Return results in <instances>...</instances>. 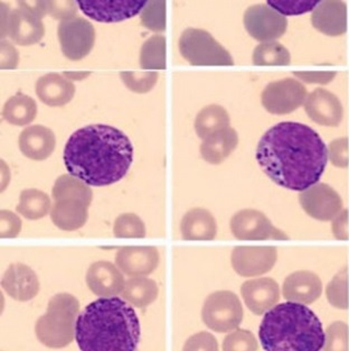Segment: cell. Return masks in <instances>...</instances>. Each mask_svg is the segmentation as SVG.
I'll list each match as a JSON object with an SVG mask.
<instances>
[{
    "label": "cell",
    "mask_w": 349,
    "mask_h": 351,
    "mask_svg": "<svg viewBox=\"0 0 349 351\" xmlns=\"http://www.w3.org/2000/svg\"><path fill=\"white\" fill-rule=\"evenodd\" d=\"M35 7L43 16H52L58 21H68L77 17V1L64 0V1H36Z\"/></svg>",
    "instance_id": "cell-38"
},
{
    "label": "cell",
    "mask_w": 349,
    "mask_h": 351,
    "mask_svg": "<svg viewBox=\"0 0 349 351\" xmlns=\"http://www.w3.org/2000/svg\"><path fill=\"white\" fill-rule=\"evenodd\" d=\"M290 62L288 49L274 40L259 44L253 52V64L257 66H285Z\"/></svg>",
    "instance_id": "cell-34"
},
{
    "label": "cell",
    "mask_w": 349,
    "mask_h": 351,
    "mask_svg": "<svg viewBox=\"0 0 349 351\" xmlns=\"http://www.w3.org/2000/svg\"><path fill=\"white\" fill-rule=\"evenodd\" d=\"M58 40L65 58L80 61L89 56L95 43L93 25L82 17H74L58 24Z\"/></svg>",
    "instance_id": "cell-10"
},
{
    "label": "cell",
    "mask_w": 349,
    "mask_h": 351,
    "mask_svg": "<svg viewBox=\"0 0 349 351\" xmlns=\"http://www.w3.org/2000/svg\"><path fill=\"white\" fill-rule=\"evenodd\" d=\"M181 56L195 66H232L230 53L211 33L199 28H187L179 38Z\"/></svg>",
    "instance_id": "cell-7"
},
{
    "label": "cell",
    "mask_w": 349,
    "mask_h": 351,
    "mask_svg": "<svg viewBox=\"0 0 349 351\" xmlns=\"http://www.w3.org/2000/svg\"><path fill=\"white\" fill-rule=\"evenodd\" d=\"M311 24L327 36H341L347 32V6L340 0L320 1L311 12Z\"/></svg>",
    "instance_id": "cell-21"
},
{
    "label": "cell",
    "mask_w": 349,
    "mask_h": 351,
    "mask_svg": "<svg viewBox=\"0 0 349 351\" xmlns=\"http://www.w3.org/2000/svg\"><path fill=\"white\" fill-rule=\"evenodd\" d=\"M140 335L135 310L116 296L90 303L75 327V340L83 351H133Z\"/></svg>",
    "instance_id": "cell-3"
},
{
    "label": "cell",
    "mask_w": 349,
    "mask_h": 351,
    "mask_svg": "<svg viewBox=\"0 0 349 351\" xmlns=\"http://www.w3.org/2000/svg\"><path fill=\"white\" fill-rule=\"evenodd\" d=\"M241 293L248 310L257 315L267 313L280 300L279 285L269 278L246 280Z\"/></svg>",
    "instance_id": "cell-20"
},
{
    "label": "cell",
    "mask_w": 349,
    "mask_h": 351,
    "mask_svg": "<svg viewBox=\"0 0 349 351\" xmlns=\"http://www.w3.org/2000/svg\"><path fill=\"white\" fill-rule=\"evenodd\" d=\"M123 84L129 90L135 93H147L156 86L159 74L156 71L148 72H121L120 73Z\"/></svg>",
    "instance_id": "cell-39"
},
{
    "label": "cell",
    "mask_w": 349,
    "mask_h": 351,
    "mask_svg": "<svg viewBox=\"0 0 349 351\" xmlns=\"http://www.w3.org/2000/svg\"><path fill=\"white\" fill-rule=\"evenodd\" d=\"M88 209L89 206L79 199H61L55 201L51 210V219L61 230L75 231L86 225Z\"/></svg>",
    "instance_id": "cell-26"
},
{
    "label": "cell",
    "mask_w": 349,
    "mask_h": 351,
    "mask_svg": "<svg viewBox=\"0 0 349 351\" xmlns=\"http://www.w3.org/2000/svg\"><path fill=\"white\" fill-rule=\"evenodd\" d=\"M86 284L94 295L112 298L122 293L126 282L119 267L112 263L100 261L88 269Z\"/></svg>",
    "instance_id": "cell-19"
},
{
    "label": "cell",
    "mask_w": 349,
    "mask_h": 351,
    "mask_svg": "<svg viewBox=\"0 0 349 351\" xmlns=\"http://www.w3.org/2000/svg\"><path fill=\"white\" fill-rule=\"evenodd\" d=\"M140 66L147 70H166L167 42L164 35H153L142 44L140 49Z\"/></svg>",
    "instance_id": "cell-33"
},
{
    "label": "cell",
    "mask_w": 349,
    "mask_h": 351,
    "mask_svg": "<svg viewBox=\"0 0 349 351\" xmlns=\"http://www.w3.org/2000/svg\"><path fill=\"white\" fill-rule=\"evenodd\" d=\"M63 160L70 176L91 186H107L127 176L133 162V145L116 127L89 125L70 135Z\"/></svg>",
    "instance_id": "cell-2"
},
{
    "label": "cell",
    "mask_w": 349,
    "mask_h": 351,
    "mask_svg": "<svg viewBox=\"0 0 349 351\" xmlns=\"http://www.w3.org/2000/svg\"><path fill=\"white\" fill-rule=\"evenodd\" d=\"M259 337L267 351H319L326 341L318 317L306 304L291 301L266 313Z\"/></svg>",
    "instance_id": "cell-4"
},
{
    "label": "cell",
    "mask_w": 349,
    "mask_h": 351,
    "mask_svg": "<svg viewBox=\"0 0 349 351\" xmlns=\"http://www.w3.org/2000/svg\"><path fill=\"white\" fill-rule=\"evenodd\" d=\"M19 63V53L10 42H0V68L3 70H14Z\"/></svg>",
    "instance_id": "cell-46"
},
{
    "label": "cell",
    "mask_w": 349,
    "mask_h": 351,
    "mask_svg": "<svg viewBox=\"0 0 349 351\" xmlns=\"http://www.w3.org/2000/svg\"><path fill=\"white\" fill-rule=\"evenodd\" d=\"M243 315L239 298L230 291L211 293L203 305V322L215 332H229L237 329L242 324Z\"/></svg>",
    "instance_id": "cell-8"
},
{
    "label": "cell",
    "mask_w": 349,
    "mask_h": 351,
    "mask_svg": "<svg viewBox=\"0 0 349 351\" xmlns=\"http://www.w3.org/2000/svg\"><path fill=\"white\" fill-rule=\"evenodd\" d=\"M328 158L335 167L346 169L348 167V139L346 137L333 141L328 147Z\"/></svg>",
    "instance_id": "cell-43"
},
{
    "label": "cell",
    "mask_w": 349,
    "mask_h": 351,
    "mask_svg": "<svg viewBox=\"0 0 349 351\" xmlns=\"http://www.w3.org/2000/svg\"><path fill=\"white\" fill-rule=\"evenodd\" d=\"M114 234L116 238H144L146 226L135 213H123L114 221Z\"/></svg>",
    "instance_id": "cell-37"
},
{
    "label": "cell",
    "mask_w": 349,
    "mask_h": 351,
    "mask_svg": "<svg viewBox=\"0 0 349 351\" xmlns=\"http://www.w3.org/2000/svg\"><path fill=\"white\" fill-rule=\"evenodd\" d=\"M146 0H79L77 5L88 17L101 23H118L139 15Z\"/></svg>",
    "instance_id": "cell-14"
},
{
    "label": "cell",
    "mask_w": 349,
    "mask_h": 351,
    "mask_svg": "<svg viewBox=\"0 0 349 351\" xmlns=\"http://www.w3.org/2000/svg\"><path fill=\"white\" fill-rule=\"evenodd\" d=\"M16 210L29 220L42 219L51 213V199L43 191L27 189L21 193L19 204L16 206Z\"/></svg>",
    "instance_id": "cell-31"
},
{
    "label": "cell",
    "mask_w": 349,
    "mask_h": 351,
    "mask_svg": "<svg viewBox=\"0 0 349 351\" xmlns=\"http://www.w3.org/2000/svg\"><path fill=\"white\" fill-rule=\"evenodd\" d=\"M239 144V136L236 130L231 127L211 134L207 138L203 139L201 145L202 158L209 164L223 163Z\"/></svg>",
    "instance_id": "cell-27"
},
{
    "label": "cell",
    "mask_w": 349,
    "mask_h": 351,
    "mask_svg": "<svg viewBox=\"0 0 349 351\" xmlns=\"http://www.w3.org/2000/svg\"><path fill=\"white\" fill-rule=\"evenodd\" d=\"M278 258L276 247L239 246L231 256L233 268L243 278L263 275L272 269Z\"/></svg>",
    "instance_id": "cell-15"
},
{
    "label": "cell",
    "mask_w": 349,
    "mask_h": 351,
    "mask_svg": "<svg viewBox=\"0 0 349 351\" xmlns=\"http://www.w3.org/2000/svg\"><path fill=\"white\" fill-rule=\"evenodd\" d=\"M181 230L184 241H213L218 225L209 210L194 208L181 219Z\"/></svg>",
    "instance_id": "cell-25"
},
{
    "label": "cell",
    "mask_w": 349,
    "mask_h": 351,
    "mask_svg": "<svg viewBox=\"0 0 349 351\" xmlns=\"http://www.w3.org/2000/svg\"><path fill=\"white\" fill-rule=\"evenodd\" d=\"M52 197L55 201L61 199H79L90 206L92 202L93 192L90 185L70 174L60 176L56 180L52 189Z\"/></svg>",
    "instance_id": "cell-32"
},
{
    "label": "cell",
    "mask_w": 349,
    "mask_h": 351,
    "mask_svg": "<svg viewBox=\"0 0 349 351\" xmlns=\"http://www.w3.org/2000/svg\"><path fill=\"white\" fill-rule=\"evenodd\" d=\"M18 143L23 154L33 160H47L56 147L55 135L42 125L25 128L19 136Z\"/></svg>",
    "instance_id": "cell-23"
},
{
    "label": "cell",
    "mask_w": 349,
    "mask_h": 351,
    "mask_svg": "<svg viewBox=\"0 0 349 351\" xmlns=\"http://www.w3.org/2000/svg\"><path fill=\"white\" fill-rule=\"evenodd\" d=\"M325 350H347L348 349V327L345 322H335L325 333Z\"/></svg>",
    "instance_id": "cell-42"
},
{
    "label": "cell",
    "mask_w": 349,
    "mask_h": 351,
    "mask_svg": "<svg viewBox=\"0 0 349 351\" xmlns=\"http://www.w3.org/2000/svg\"><path fill=\"white\" fill-rule=\"evenodd\" d=\"M282 293L285 299L291 302L311 304L322 295V280L313 271H294L285 278Z\"/></svg>",
    "instance_id": "cell-22"
},
{
    "label": "cell",
    "mask_w": 349,
    "mask_h": 351,
    "mask_svg": "<svg viewBox=\"0 0 349 351\" xmlns=\"http://www.w3.org/2000/svg\"><path fill=\"white\" fill-rule=\"evenodd\" d=\"M22 230V220L17 215L1 210L0 211V237L15 238L21 234Z\"/></svg>",
    "instance_id": "cell-44"
},
{
    "label": "cell",
    "mask_w": 349,
    "mask_h": 351,
    "mask_svg": "<svg viewBox=\"0 0 349 351\" xmlns=\"http://www.w3.org/2000/svg\"><path fill=\"white\" fill-rule=\"evenodd\" d=\"M141 23L153 32H164L167 25V7L165 0L147 1L140 12Z\"/></svg>",
    "instance_id": "cell-36"
},
{
    "label": "cell",
    "mask_w": 349,
    "mask_h": 351,
    "mask_svg": "<svg viewBox=\"0 0 349 351\" xmlns=\"http://www.w3.org/2000/svg\"><path fill=\"white\" fill-rule=\"evenodd\" d=\"M1 287L12 299L18 302H27L40 292V280L29 266L16 263L7 268Z\"/></svg>",
    "instance_id": "cell-18"
},
{
    "label": "cell",
    "mask_w": 349,
    "mask_h": 351,
    "mask_svg": "<svg viewBox=\"0 0 349 351\" xmlns=\"http://www.w3.org/2000/svg\"><path fill=\"white\" fill-rule=\"evenodd\" d=\"M184 350H218V343L211 333L199 332L187 340Z\"/></svg>",
    "instance_id": "cell-45"
},
{
    "label": "cell",
    "mask_w": 349,
    "mask_h": 351,
    "mask_svg": "<svg viewBox=\"0 0 349 351\" xmlns=\"http://www.w3.org/2000/svg\"><path fill=\"white\" fill-rule=\"evenodd\" d=\"M80 304L77 298L60 293L49 300L47 312L37 321V339L49 348L61 349L75 338L77 315Z\"/></svg>",
    "instance_id": "cell-5"
},
{
    "label": "cell",
    "mask_w": 349,
    "mask_h": 351,
    "mask_svg": "<svg viewBox=\"0 0 349 351\" xmlns=\"http://www.w3.org/2000/svg\"><path fill=\"white\" fill-rule=\"evenodd\" d=\"M348 211L343 210L335 219L333 225V234L338 241H347L348 239Z\"/></svg>",
    "instance_id": "cell-48"
},
{
    "label": "cell",
    "mask_w": 349,
    "mask_h": 351,
    "mask_svg": "<svg viewBox=\"0 0 349 351\" xmlns=\"http://www.w3.org/2000/svg\"><path fill=\"white\" fill-rule=\"evenodd\" d=\"M158 293L159 290L155 280L144 276H135L127 280L121 296L132 306L144 308L156 301Z\"/></svg>",
    "instance_id": "cell-28"
},
{
    "label": "cell",
    "mask_w": 349,
    "mask_h": 351,
    "mask_svg": "<svg viewBox=\"0 0 349 351\" xmlns=\"http://www.w3.org/2000/svg\"><path fill=\"white\" fill-rule=\"evenodd\" d=\"M320 1L315 0H296V1H282V0H269L268 6L280 12L281 15H301L305 12H311L318 6Z\"/></svg>",
    "instance_id": "cell-41"
},
{
    "label": "cell",
    "mask_w": 349,
    "mask_h": 351,
    "mask_svg": "<svg viewBox=\"0 0 349 351\" xmlns=\"http://www.w3.org/2000/svg\"><path fill=\"white\" fill-rule=\"evenodd\" d=\"M231 231L239 241H288L283 231L276 228L264 213L257 210H241L231 219Z\"/></svg>",
    "instance_id": "cell-11"
},
{
    "label": "cell",
    "mask_w": 349,
    "mask_h": 351,
    "mask_svg": "<svg viewBox=\"0 0 349 351\" xmlns=\"http://www.w3.org/2000/svg\"><path fill=\"white\" fill-rule=\"evenodd\" d=\"M328 302L334 308L347 310L349 308V280L347 268H344L329 282L326 289Z\"/></svg>",
    "instance_id": "cell-35"
},
{
    "label": "cell",
    "mask_w": 349,
    "mask_h": 351,
    "mask_svg": "<svg viewBox=\"0 0 349 351\" xmlns=\"http://www.w3.org/2000/svg\"><path fill=\"white\" fill-rule=\"evenodd\" d=\"M35 91L40 101L45 105L63 107L73 99L75 86L61 74L49 73L37 80Z\"/></svg>",
    "instance_id": "cell-24"
},
{
    "label": "cell",
    "mask_w": 349,
    "mask_h": 351,
    "mask_svg": "<svg viewBox=\"0 0 349 351\" xmlns=\"http://www.w3.org/2000/svg\"><path fill=\"white\" fill-rule=\"evenodd\" d=\"M19 6L14 10L7 8L5 3H0L1 25L0 36H8L12 42L21 47L34 45L42 40L45 34L44 16L36 7L26 1H19Z\"/></svg>",
    "instance_id": "cell-6"
},
{
    "label": "cell",
    "mask_w": 349,
    "mask_h": 351,
    "mask_svg": "<svg viewBox=\"0 0 349 351\" xmlns=\"http://www.w3.org/2000/svg\"><path fill=\"white\" fill-rule=\"evenodd\" d=\"M299 204L308 216L320 221H331L343 209L339 194L326 183H317L301 191Z\"/></svg>",
    "instance_id": "cell-13"
},
{
    "label": "cell",
    "mask_w": 349,
    "mask_h": 351,
    "mask_svg": "<svg viewBox=\"0 0 349 351\" xmlns=\"http://www.w3.org/2000/svg\"><path fill=\"white\" fill-rule=\"evenodd\" d=\"M306 86L294 77H287L268 84L262 91L261 101L272 114H288L297 110L306 101Z\"/></svg>",
    "instance_id": "cell-9"
},
{
    "label": "cell",
    "mask_w": 349,
    "mask_h": 351,
    "mask_svg": "<svg viewBox=\"0 0 349 351\" xmlns=\"http://www.w3.org/2000/svg\"><path fill=\"white\" fill-rule=\"evenodd\" d=\"M230 114L222 106L209 105L197 114L195 130L199 138L205 139L230 126Z\"/></svg>",
    "instance_id": "cell-30"
},
{
    "label": "cell",
    "mask_w": 349,
    "mask_h": 351,
    "mask_svg": "<svg viewBox=\"0 0 349 351\" xmlns=\"http://www.w3.org/2000/svg\"><path fill=\"white\" fill-rule=\"evenodd\" d=\"M245 29L259 42H271L280 38L288 28L285 16L268 5H255L244 12Z\"/></svg>",
    "instance_id": "cell-12"
},
{
    "label": "cell",
    "mask_w": 349,
    "mask_h": 351,
    "mask_svg": "<svg viewBox=\"0 0 349 351\" xmlns=\"http://www.w3.org/2000/svg\"><path fill=\"white\" fill-rule=\"evenodd\" d=\"M308 117L320 126L337 127L343 121L344 108L339 99L328 90L317 88L305 101Z\"/></svg>",
    "instance_id": "cell-16"
},
{
    "label": "cell",
    "mask_w": 349,
    "mask_h": 351,
    "mask_svg": "<svg viewBox=\"0 0 349 351\" xmlns=\"http://www.w3.org/2000/svg\"><path fill=\"white\" fill-rule=\"evenodd\" d=\"M116 264L130 278L146 276L159 264V252L151 246L122 247L116 253Z\"/></svg>",
    "instance_id": "cell-17"
},
{
    "label": "cell",
    "mask_w": 349,
    "mask_h": 351,
    "mask_svg": "<svg viewBox=\"0 0 349 351\" xmlns=\"http://www.w3.org/2000/svg\"><path fill=\"white\" fill-rule=\"evenodd\" d=\"M294 75H297L308 84H326L334 80L336 72H296Z\"/></svg>",
    "instance_id": "cell-47"
},
{
    "label": "cell",
    "mask_w": 349,
    "mask_h": 351,
    "mask_svg": "<svg viewBox=\"0 0 349 351\" xmlns=\"http://www.w3.org/2000/svg\"><path fill=\"white\" fill-rule=\"evenodd\" d=\"M259 345L255 337L248 330L237 329L227 336L223 342V350L225 351H255Z\"/></svg>",
    "instance_id": "cell-40"
},
{
    "label": "cell",
    "mask_w": 349,
    "mask_h": 351,
    "mask_svg": "<svg viewBox=\"0 0 349 351\" xmlns=\"http://www.w3.org/2000/svg\"><path fill=\"white\" fill-rule=\"evenodd\" d=\"M255 156L270 180L300 192L318 183L329 158L320 135L311 127L294 121H282L266 132Z\"/></svg>",
    "instance_id": "cell-1"
},
{
    "label": "cell",
    "mask_w": 349,
    "mask_h": 351,
    "mask_svg": "<svg viewBox=\"0 0 349 351\" xmlns=\"http://www.w3.org/2000/svg\"><path fill=\"white\" fill-rule=\"evenodd\" d=\"M5 121L14 126H27L37 116V104L34 99L24 93H17L7 100L3 106Z\"/></svg>",
    "instance_id": "cell-29"
}]
</instances>
